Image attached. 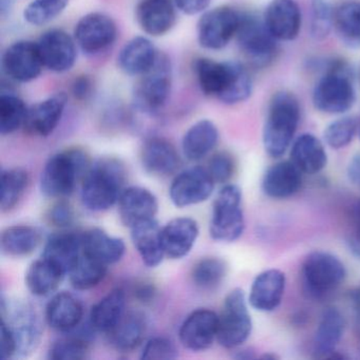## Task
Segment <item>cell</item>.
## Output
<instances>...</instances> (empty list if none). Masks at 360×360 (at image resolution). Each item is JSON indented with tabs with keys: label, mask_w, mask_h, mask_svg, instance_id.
<instances>
[{
	"label": "cell",
	"mask_w": 360,
	"mask_h": 360,
	"mask_svg": "<svg viewBox=\"0 0 360 360\" xmlns=\"http://www.w3.org/2000/svg\"><path fill=\"white\" fill-rule=\"evenodd\" d=\"M193 72L201 91L223 104H241L252 96V79L242 63L200 58L193 63Z\"/></svg>",
	"instance_id": "obj_1"
},
{
	"label": "cell",
	"mask_w": 360,
	"mask_h": 360,
	"mask_svg": "<svg viewBox=\"0 0 360 360\" xmlns=\"http://www.w3.org/2000/svg\"><path fill=\"white\" fill-rule=\"evenodd\" d=\"M300 117V103L294 94L281 90L271 96L262 132L263 146L269 157L278 159L292 146Z\"/></svg>",
	"instance_id": "obj_2"
},
{
	"label": "cell",
	"mask_w": 360,
	"mask_h": 360,
	"mask_svg": "<svg viewBox=\"0 0 360 360\" xmlns=\"http://www.w3.org/2000/svg\"><path fill=\"white\" fill-rule=\"evenodd\" d=\"M356 98L351 67L343 60H330L311 94L316 110L324 115H342L353 108Z\"/></svg>",
	"instance_id": "obj_3"
},
{
	"label": "cell",
	"mask_w": 360,
	"mask_h": 360,
	"mask_svg": "<svg viewBox=\"0 0 360 360\" xmlns=\"http://www.w3.org/2000/svg\"><path fill=\"white\" fill-rule=\"evenodd\" d=\"M125 182V167L119 160H98L83 178L81 195L84 206L92 212L109 210L119 202Z\"/></svg>",
	"instance_id": "obj_4"
},
{
	"label": "cell",
	"mask_w": 360,
	"mask_h": 360,
	"mask_svg": "<svg viewBox=\"0 0 360 360\" xmlns=\"http://www.w3.org/2000/svg\"><path fill=\"white\" fill-rule=\"evenodd\" d=\"M90 160L85 151L70 148L52 155L41 172V189L50 198H65L75 191L79 179L89 170Z\"/></svg>",
	"instance_id": "obj_5"
},
{
	"label": "cell",
	"mask_w": 360,
	"mask_h": 360,
	"mask_svg": "<svg viewBox=\"0 0 360 360\" xmlns=\"http://www.w3.org/2000/svg\"><path fill=\"white\" fill-rule=\"evenodd\" d=\"M345 264L335 255L313 252L307 257L301 271L304 294L315 300L326 298L345 281Z\"/></svg>",
	"instance_id": "obj_6"
},
{
	"label": "cell",
	"mask_w": 360,
	"mask_h": 360,
	"mask_svg": "<svg viewBox=\"0 0 360 360\" xmlns=\"http://www.w3.org/2000/svg\"><path fill=\"white\" fill-rule=\"evenodd\" d=\"M236 39L246 60L257 68L269 66L277 56L278 41L269 32L263 18L256 14H241Z\"/></svg>",
	"instance_id": "obj_7"
},
{
	"label": "cell",
	"mask_w": 360,
	"mask_h": 360,
	"mask_svg": "<svg viewBox=\"0 0 360 360\" xmlns=\"http://www.w3.org/2000/svg\"><path fill=\"white\" fill-rule=\"evenodd\" d=\"M245 229L242 193L237 185H225L214 202L210 233L212 239L233 242L239 239Z\"/></svg>",
	"instance_id": "obj_8"
},
{
	"label": "cell",
	"mask_w": 360,
	"mask_h": 360,
	"mask_svg": "<svg viewBox=\"0 0 360 360\" xmlns=\"http://www.w3.org/2000/svg\"><path fill=\"white\" fill-rule=\"evenodd\" d=\"M1 326L13 337L16 356H26L34 351L41 339L39 318L29 303L1 299Z\"/></svg>",
	"instance_id": "obj_9"
},
{
	"label": "cell",
	"mask_w": 360,
	"mask_h": 360,
	"mask_svg": "<svg viewBox=\"0 0 360 360\" xmlns=\"http://www.w3.org/2000/svg\"><path fill=\"white\" fill-rule=\"evenodd\" d=\"M140 77L134 88V105L142 112L155 115L165 107L172 92V65L167 56L160 53L155 66Z\"/></svg>",
	"instance_id": "obj_10"
},
{
	"label": "cell",
	"mask_w": 360,
	"mask_h": 360,
	"mask_svg": "<svg viewBox=\"0 0 360 360\" xmlns=\"http://www.w3.org/2000/svg\"><path fill=\"white\" fill-rule=\"evenodd\" d=\"M252 330L245 294L240 288H235L225 297L222 313L219 316L217 340L226 349H236L250 338Z\"/></svg>",
	"instance_id": "obj_11"
},
{
	"label": "cell",
	"mask_w": 360,
	"mask_h": 360,
	"mask_svg": "<svg viewBox=\"0 0 360 360\" xmlns=\"http://www.w3.org/2000/svg\"><path fill=\"white\" fill-rule=\"evenodd\" d=\"M241 14L229 6H220L204 12L198 22V41L204 49H224L235 39Z\"/></svg>",
	"instance_id": "obj_12"
},
{
	"label": "cell",
	"mask_w": 360,
	"mask_h": 360,
	"mask_svg": "<svg viewBox=\"0 0 360 360\" xmlns=\"http://www.w3.org/2000/svg\"><path fill=\"white\" fill-rule=\"evenodd\" d=\"M117 28L110 16L92 12L82 18L75 29V39L82 51L90 56L102 53L115 44Z\"/></svg>",
	"instance_id": "obj_13"
},
{
	"label": "cell",
	"mask_w": 360,
	"mask_h": 360,
	"mask_svg": "<svg viewBox=\"0 0 360 360\" xmlns=\"http://www.w3.org/2000/svg\"><path fill=\"white\" fill-rule=\"evenodd\" d=\"M4 72L18 83L34 81L43 71L44 63L37 43L18 41L6 49L1 60Z\"/></svg>",
	"instance_id": "obj_14"
},
{
	"label": "cell",
	"mask_w": 360,
	"mask_h": 360,
	"mask_svg": "<svg viewBox=\"0 0 360 360\" xmlns=\"http://www.w3.org/2000/svg\"><path fill=\"white\" fill-rule=\"evenodd\" d=\"M214 181L203 167L183 170L172 181L169 197L176 207H186L206 201L214 191Z\"/></svg>",
	"instance_id": "obj_15"
},
{
	"label": "cell",
	"mask_w": 360,
	"mask_h": 360,
	"mask_svg": "<svg viewBox=\"0 0 360 360\" xmlns=\"http://www.w3.org/2000/svg\"><path fill=\"white\" fill-rule=\"evenodd\" d=\"M77 41L60 29L46 31L37 41L44 66L56 73L71 70L77 62Z\"/></svg>",
	"instance_id": "obj_16"
},
{
	"label": "cell",
	"mask_w": 360,
	"mask_h": 360,
	"mask_svg": "<svg viewBox=\"0 0 360 360\" xmlns=\"http://www.w3.org/2000/svg\"><path fill=\"white\" fill-rule=\"evenodd\" d=\"M263 20L278 41H292L300 34L302 12L297 0H271Z\"/></svg>",
	"instance_id": "obj_17"
},
{
	"label": "cell",
	"mask_w": 360,
	"mask_h": 360,
	"mask_svg": "<svg viewBox=\"0 0 360 360\" xmlns=\"http://www.w3.org/2000/svg\"><path fill=\"white\" fill-rule=\"evenodd\" d=\"M219 316L212 309L193 311L181 326L180 340L191 351H204L212 347L218 336Z\"/></svg>",
	"instance_id": "obj_18"
},
{
	"label": "cell",
	"mask_w": 360,
	"mask_h": 360,
	"mask_svg": "<svg viewBox=\"0 0 360 360\" xmlns=\"http://www.w3.org/2000/svg\"><path fill=\"white\" fill-rule=\"evenodd\" d=\"M174 0H141L136 8L140 28L150 37H163L176 24Z\"/></svg>",
	"instance_id": "obj_19"
},
{
	"label": "cell",
	"mask_w": 360,
	"mask_h": 360,
	"mask_svg": "<svg viewBox=\"0 0 360 360\" xmlns=\"http://www.w3.org/2000/svg\"><path fill=\"white\" fill-rule=\"evenodd\" d=\"M117 204L122 222L129 229L139 223L155 219L159 208L155 195L148 189L140 186L124 189Z\"/></svg>",
	"instance_id": "obj_20"
},
{
	"label": "cell",
	"mask_w": 360,
	"mask_h": 360,
	"mask_svg": "<svg viewBox=\"0 0 360 360\" xmlns=\"http://www.w3.org/2000/svg\"><path fill=\"white\" fill-rule=\"evenodd\" d=\"M64 92L53 94L29 108L24 128L37 136H48L56 129L67 104Z\"/></svg>",
	"instance_id": "obj_21"
},
{
	"label": "cell",
	"mask_w": 360,
	"mask_h": 360,
	"mask_svg": "<svg viewBox=\"0 0 360 360\" xmlns=\"http://www.w3.org/2000/svg\"><path fill=\"white\" fill-rule=\"evenodd\" d=\"M285 285V275L279 269L262 271L252 282L248 302L259 311H275L281 304Z\"/></svg>",
	"instance_id": "obj_22"
},
{
	"label": "cell",
	"mask_w": 360,
	"mask_h": 360,
	"mask_svg": "<svg viewBox=\"0 0 360 360\" xmlns=\"http://www.w3.org/2000/svg\"><path fill=\"white\" fill-rule=\"evenodd\" d=\"M159 56L150 39L136 37L122 48L117 56V65L125 75L142 77L155 66Z\"/></svg>",
	"instance_id": "obj_23"
},
{
	"label": "cell",
	"mask_w": 360,
	"mask_h": 360,
	"mask_svg": "<svg viewBox=\"0 0 360 360\" xmlns=\"http://www.w3.org/2000/svg\"><path fill=\"white\" fill-rule=\"evenodd\" d=\"M302 172L292 161H282L271 165L265 172L262 189L271 199H288L300 191Z\"/></svg>",
	"instance_id": "obj_24"
},
{
	"label": "cell",
	"mask_w": 360,
	"mask_h": 360,
	"mask_svg": "<svg viewBox=\"0 0 360 360\" xmlns=\"http://www.w3.org/2000/svg\"><path fill=\"white\" fill-rule=\"evenodd\" d=\"M141 162L148 174L167 176L178 169L180 158L169 141L162 138H151L143 145Z\"/></svg>",
	"instance_id": "obj_25"
},
{
	"label": "cell",
	"mask_w": 360,
	"mask_h": 360,
	"mask_svg": "<svg viewBox=\"0 0 360 360\" xmlns=\"http://www.w3.org/2000/svg\"><path fill=\"white\" fill-rule=\"evenodd\" d=\"M199 236L197 222L191 218H176L162 227V241L166 257L181 259L187 256Z\"/></svg>",
	"instance_id": "obj_26"
},
{
	"label": "cell",
	"mask_w": 360,
	"mask_h": 360,
	"mask_svg": "<svg viewBox=\"0 0 360 360\" xmlns=\"http://www.w3.org/2000/svg\"><path fill=\"white\" fill-rule=\"evenodd\" d=\"M130 229L134 248L145 265L155 267L161 264L166 255L162 241V227L159 223L155 219H150L134 225Z\"/></svg>",
	"instance_id": "obj_27"
},
{
	"label": "cell",
	"mask_w": 360,
	"mask_h": 360,
	"mask_svg": "<svg viewBox=\"0 0 360 360\" xmlns=\"http://www.w3.org/2000/svg\"><path fill=\"white\" fill-rule=\"evenodd\" d=\"M290 161L302 174H316L328 164L323 143L311 134H301L290 146Z\"/></svg>",
	"instance_id": "obj_28"
},
{
	"label": "cell",
	"mask_w": 360,
	"mask_h": 360,
	"mask_svg": "<svg viewBox=\"0 0 360 360\" xmlns=\"http://www.w3.org/2000/svg\"><path fill=\"white\" fill-rule=\"evenodd\" d=\"M83 305L69 292H62L52 297L46 309V320L49 326L60 332L75 330L83 319Z\"/></svg>",
	"instance_id": "obj_29"
},
{
	"label": "cell",
	"mask_w": 360,
	"mask_h": 360,
	"mask_svg": "<svg viewBox=\"0 0 360 360\" xmlns=\"http://www.w3.org/2000/svg\"><path fill=\"white\" fill-rule=\"evenodd\" d=\"M82 252V235L58 233L48 240L44 248L43 258L58 267L64 275H67L79 260Z\"/></svg>",
	"instance_id": "obj_30"
},
{
	"label": "cell",
	"mask_w": 360,
	"mask_h": 360,
	"mask_svg": "<svg viewBox=\"0 0 360 360\" xmlns=\"http://www.w3.org/2000/svg\"><path fill=\"white\" fill-rule=\"evenodd\" d=\"M345 320L336 307H328L322 314L314 338L316 357H332L345 333Z\"/></svg>",
	"instance_id": "obj_31"
},
{
	"label": "cell",
	"mask_w": 360,
	"mask_h": 360,
	"mask_svg": "<svg viewBox=\"0 0 360 360\" xmlns=\"http://www.w3.org/2000/svg\"><path fill=\"white\" fill-rule=\"evenodd\" d=\"M219 130L214 122L201 120L193 124L183 136V155L188 161H201L218 144Z\"/></svg>",
	"instance_id": "obj_32"
},
{
	"label": "cell",
	"mask_w": 360,
	"mask_h": 360,
	"mask_svg": "<svg viewBox=\"0 0 360 360\" xmlns=\"http://www.w3.org/2000/svg\"><path fill=\"white\" fill-rule=\"evenodd\" d=\"M82 248L85 254L106 265L119 262L126 250L121 238L109 236L101 229H91L82 233Z\"/></svg>",
	"instance_id": "obj_33"
},
{
	"label": "cell",
	"mask_w": 360,
	"mask_h": 360,
	"mask_svg": "<svg viewBox=\"0 0 360 360\" xmlns=\"http://www.w3.org/2000/svg\"><path fill=\"white\" fill-rule=\"evenodd\" d=\"M126 295L121 288L109 292L90 313V324L98 332L108 334L125 314Z\"/></svg>",
	"instance_id": "obj_34"
},
{
	"label": "cell",
	"mask_w": 360,
	"mask_h": 360,
	"mask_svg": "<svg viewBox=\"0 0 360 360\" xmlns=\"http://www.w3.org/2000/svg\"><path fill=\"white\" fill-rule=\"evenodd\" d=\"M334 30L345 47L360 48V0H345L335 8Z\"/></svg>",
	"instance_id": "obj_35"
},
{
	"label": "cell",
	"mask_w": 360,
	"mask_h": 360,
	"mask_svg": "<svg viewBox=\"0 0 360 360\" xmlns=\"http://www.w3.org/2000/svg\"><path fill=\"white\" fill-rule=\"evenodd\" d=\"M146 333L144 316L136 311L124 314L117 326L108 333L109 341L120 351H132L141 345Z\"/></svg>",
	"instance_id": "obj_36"
},
{
	"label": "cell",
	"mask_w": 360,
	"mask_h": 360,
	"mask_svg": "<svg viewBox=\"0 0 360 360\" xmlns=\"http://www.w3.org/2000/svg\"><path fill=\"white\" fill-rule=\"evenodd\" d=\"M39 231L29 225H13L1 233V250L8 256H28L39 248Z\"/></svg>",
	"instance_id": "obj_37"
},
{
	"label": "cell",
	"mask_w": 360,
	"mask_h": 360,
	"mask_svg": "<svg viewBox=\"0 0 360 360\" xmlns=\"http://www.w3.org/2000/svg\"><path fill=\"white\" fill-rule=\"evenodd\" d=\"M64 276L58 267L41 258L29 266L26 273L27 288L35 296H48L58 290Z\"/></svg>",
	"instance_id": "obj_38"
},
{
	"label": "cell",
	"mask_w": 360,
	"mask_h": 360,
	"mask_svg": "<svg viewBox=\"0 0 360 360\" xmlns=\"http://www.w3.org/2000/svg\"><path fill=\"white\" fill-rule=\"evenodd\" d=\"M107 266L108 265L82 252L79 260L68 274L69 279L77 290H90L103 281L106 276Z\"/></svg>",
	"instance_id": "obj_39"
},
{
	"label": "cell",
	"mask_w": 360,
	"mask_h": 360,
	"mask_svg": "<svg viewBox=\"0 0 360 360\" xmlns=\"http://www.w3.org/2000/svg\"><path fill=\"white\" fill-rule=\"evenodd\" d=\"M29 108L26 103L11 92L0 96V132L3 136L13 134L26 123Z\"/></svg>",
	"instance_id": "obj_40"
},
{
	"label": "cell",
	"mask_w": 360,
	"mask_h": 360,
	"mask_svg": "<svg viewBox=\"0 0 360 360\" xmlns=\"http://www.w3.org/2000/svg\"><path fill=\"white\" fill-rule=\"evenodd\" d=\"M29 184V174L22 168H11L1 174V195L0 207L3 212H10L18 205Z\"/></svg>",
	"instance_id": "obj_41"
},
{
	"label": "cell",
	"mask_w": 360,
	"mask_h": 360,
	"mask_svg": "<svg viewBox=\"0 0 360 360\" xmlns=\"http://www.w3.org/2000/svg\"><path fill=\"white\" fill-rule=\"evenodd\" d=\"M227 265L220 258H204L193 266L191 278L195 286L203 290H214L226 277Z\"/></svg>",
	"instance_id": "obj_42"
},
{
	"label": "cell",
	"mask_w": 360,
	"mask_h": 360,
	"mask_svg": "<svg viewBox=\"0 0 360 360\" xmlns=\"http://www.w3.org/2000/svg\"><path fill=\"white\" fill-rule=\"evenodd\" d=\"M334 29V9L328 0H309V34L324 41Z\"/></svg>",
	"instance_id": "obj_43"
},
{
	"label": "cell",
	"mask_w": 360,
	"mask_h": 360,
	"mask_svg": "<svg viewBox=\"0 0 360 360\" xmlns=\"http://www.w3.org/2000/svg\"><path fill=\"white\" fill-rule=\"evenodd\" d=\"M359 122L356 117L342 115L326 126L324 142L333 149H341L351 144L358 131Z\"/></svg>",
	"instance_id": "obj_44"
},
{
	"label": "cell",
	"mask_w": 360,
	"mask_h": 360,
	"mask_svg": "<svg viewBox=\"0 0 360 360\" xmlns=\"http://www.w3.org/2000/svg\"><path fill=\"white\" fill-rule=\"evenodd\" d=\"M69 0H33L25 8L24 18L29 25L41 27L60 16Z\"/></svg>",
	"instance_id": "obj_45"
},
{
	"label": "cell",
	"mask_w": 360,
	"mask_h": 360,
	"mask_svg": "<svg viewBox=\"0 0 360 360\" xmlns=\"http://www.w3.org/2000/svg\"><path fill=\"white\" fill-rule=\"evenodd\" d=\"M90 347L87 338L69 336L56 341L49 351L52 360H81L88 357Z\"/></svg>",
	"instance_id": "obj_46"
},
{
	"label": "cell",
	"mask_w": 360,
	"mask_h": 360,
	"mask_svg": "<svg viewBox=\"0 0 360 360\" xmlns=\"http://www.w3.org/2000/svg\"><path fill=\"white\" fill-rule=\"evenodd\" d=\"M178 357V349L170 339L155 337L143 347L141 358L145 360H172Z\"/></svg>",
	"instance_id": "obj_47"
},
{
	"label": "cell",
	"mask_w": 360,
	"mask_h": 360,
	"mask_svg": "<svg viewBox=\"0 0 360 360\" xmlns=\"http://www.w3.org/2000/svg\"><path fill=\"white\" fill-rule=\"evenodd\" d=\"M235 161L229 153H218L212 155L208 163V172L214 183H227L235 174Z\"/></svg>",
	"instance_id": "obj_48"
},
{
	"label": "cell",
	"mask_w": 360,
	"mask_h": 360,
	"mask_svg": "<svg viewBox=\"0 0 360 360\" xmlns=\"http://www.w3.org/2000/svg\"><path fill=\"white\" fill-rule=\"evenodd\" d=\"M347 246L353 256L360 260V200L354 203L351 210V231L347 238Z\"/></svg>",
	"instance_id": "obj_49"
},
{
	"label": "cell",
	"mask_w": 360,
	"mask_h": 360,
	"mask_svg": "<svg viewBox=\"0 0 360 360\" xmlns=\"http://www.w3.org/2000/svg\"><path fill=\"white\" fill-rule=\"evenodd\" d=\"M75 212L69 204L60 202L50 210V223L56 227H69L75 222Z\"/></svg>",
	"instance_id": "obj_50"
},
{
	"label": "cell",
	"mask_w": 360,
	"mask_h": 360,
	"mask_svg": "<svg viewBox=\"0 0 360 360\" xmlns=\"http://www.w3.org/2000/svg\"><path fill=\"white\" fill-rule=\"evenodd\" d=\"M94 94V83L88 75H79L75 77L71 84V94L75 100L86 102L92 98Z\"/></svg>",
	"instance_id": "obj_51"
},
{
	"label": "cell",
	"mask_w": 360,
	"mask_h": 360,
	"mask_svg": "<svg viewBox=\"0 0 360 360\" xmlns=\"http://www.w3.org/2000/svg\"><path fill=\"white\" fill-rule=\"evenodd\" d=\"M212 0H174L176 9L186 15L203 13L210 7Z\"/></svg>",
	"instance_id": "obj_52"
},
{
	"label": "cell",
	"mask_w": 360,
	"mask_h": 360,
	"mask_svg": "<svg viewBox=\"0 0 360 360\" xmlns=\"http://www.w3.org/2000/svg\"><path fill=\"white\" fill-rule=\"evenodd\" d=\"M347 174L349 182L360 189V153L352 158L347 165Z\"/></svg>",
	"instance_id": "obj_53"
},
{
	"label": "cell",
	"mask_w": 360,
	"mask_h": 360,
	"mask_svg": "<svg viewBox=\"0 0 360 360\" xmlns=\"http://www.w3.org/2000/svg\"><path fill=\"white\" fill-rule=\"evenodd\" d=\"M134 294H136V298H138L139 300L143 301V302H146V301H150L151 299H153L155 290V288H153V286L144 283L136 288Z\"/></svg>",
	"instance_id": "obj_54"
},
{
	"label": "cell",
	"mask_w": 360,
	"mask_h": 360,
	"mask_svg": "<svg viewBox=\"0 0 360 360\" xmlns=\"http://www.w3.org/2000/svg\"><path fill=\"white\" fill-rule=\"evenodd\" d=\"M236 358H238V359H252V358H256V356H255L254 351L252 349H244L238 352Z\"/></svg>",
	"instance_id": "obj_55"
},
{
	"label": "cell",
	"mask_w": 360,
	"mask_h": 360,
	"mask_svg": "<svg viewBox=\"0 0 360 360\" xmlns=\"http://www.w3.org/2000/svg\"><path fill=\"white\" fill-rule=\"evenodd\" d=\"M352 299H353L354 309H355L356 313H357L358 316L360 317V288H358L357 290L353 292Z\"/></svg>",
	"instance_id": "obj_56"
},
{
	"label": "cell",
	"mask_w": 360,
	"mask_h": 360,
	"mask_svg": "<svg viewBox=\"0 0 360 360\" xmlns=\"http://www.w3.org/2000/svg\"><path fill=\"white\" fill-rule=\"evenodd\" d=\"M358 132H359V138H360V120H359V126H358Z\"/></svg>",
	"instance_id": "obj_57"
}]
</instances>
